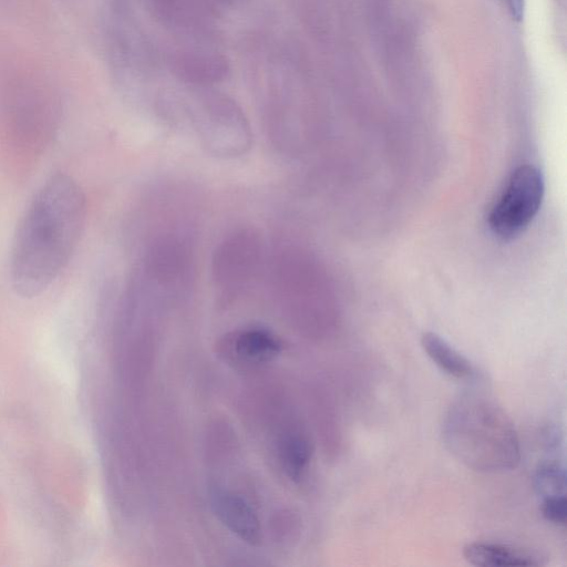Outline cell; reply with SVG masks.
<instances>
[{
	"label": "cell",
	"instance_id": "cell-1",
	"mask_svg": "<svg viewBox=\"0 0 567 567\" xmlns=\"http://www.w3.org/2000/svg\"><path fill=\"white\" fill-rule=\"evenodd\" d=\"M86 199L71 176L56 173L38 188L14 233L10 280L17 295L45 291L68 265L83 231Z\"/></svg>",
	"mask_w": 567,
	"mask_h": 567
},
{
	"label": "cell",
	"instance_id": "cell-2",
	"mask_svg": "<svg viewBox=\"0 0 567 567\" xmlns=\"http://www.w3.org/2000/svg\"><path fill=\"white\" fill-rule=\"evenodd\" d=\"M442 439L449 452L467 468L504 473L520 462V443L511 417L488 395L458 394L445 411Z\"/></svg>",
	"mask_w": 567,
	"mask_h": 567
},
{
	"label": "cell",
	"instance_id": "cell-3",
	"mask_svg": "<svg viewBox=\"0 0 567 567\" xmlns=\"http://www.w3.org/2000/svg\"><path fill=\"white\" fill-rule=\"evenodd\" d=\"M265 247L259 231L240 227L229 231L216 245L212 258L215 287L226 299H234L249 290L264 265Z\"/></svg>",
	"mask_w": 567,
	"mask_h": 567
},
{
	"label": "cell",
	"instance_id": "cell-4",
	"mask_svg": "<svg viewBox=\"0 0 567 567\" xmlns=\"http://www.w3.org/2000/svg\"><path fill=\"white\" fill-rule=\"evenodd\" d=\"M542 173L522 165L512 174L506 188L488 213V227L502 239L522 234L539 210L544 197Z\"/></svg>",
	"mask_w": 567,
	"mask_h": 567
},
{
	"label": "cell",
	"instance_id": "cell-5",
	"mask_svg": "<svg viewBox=\"0 0 567 567\" xmlns=\"http://www.w3.org/2000/svg\"><path fill=\"white\" fill-rule=\"evenodd\" d=\"M199 144L220 158H236L252 145V135L241 114L230 105L218 104L206 110L196 121Z\"/></svg>",
	"mask_w": 567,
	"mask_h": 567
},
{
	"label": "cell",
	"instance_id": "cell-6",
	"mask_svg": "<svg viewBox=\"0 0 567 567\" xmlns=\"http://www.w3.org/2000/svg\"><path fill=\"white\" fill-rule=\"evenodd\" d=\"M282 340L268 328L250 324L225 333L218 341L221 357L239 369H256L274 361L282 351Z\"/></svg>",
	"mask_w": 567,
	"mask_h": 567
},
{
	"label": "cell",
	"instance_id": "cell-7",
	"mask_svg": "<svg viewBox=\"0 0 567 567\" xmlns=\"http://www.w3.org/2000/svg\"><path fill=\"white\" fill-rule=\"evenodd\" d=\"M212 508L219 522L237 538L256 545L261 538V525L252 506L240 495L213 487Z\"/></svg>",
	"mask_w": 567,
	"mask_h": 567
},
{
	"label": "cell",
	"instance_id": "cell-8",
	"mask_svg": "<svg viewBox=\"0 0 567 567\" xmlns=\"http://www.w3.org/2000/svg\"><path fill=\"white\" fill-rule=\"evenodd\" d=\"M466 561L481 567L538 566L536 557L517 548L486 542L468 543L463 547Z\"/></svg>",
	"mask_w": 567,
	"mask_h": 567
},
{
	"label": "cell",
	"instance_id": "cell-9",
	"mask_svg": "<svg viewBox=\"0 0 567 567\" xmlns=\"http://www.w3.org/2000/svg\"><path fill=\"white\" fill-rule=\"evenodd\" d=\"M421 344L431 361L444 373L458 380H474L477 371L473 363L434 332H424Z\"/></svg>",
	"mask_w": 567,
	"mask_h": 567
},
{
	"label": "cell",
	"instance_id": "cell-10",
	"mask_svg": "<svg viewBox=\"0 0 567 567\" xmlns=\"http://www.w3.org/2000/svg\"><path fill=\"white\" fill-rule=\"evenodd\" d=\"M533 483L542 498L566 495L565 466L553 460L539 463L535 470Z\"/></svg>",
	"mask_w": 567,
	"mask_h": 567
},
{
	"label": "cell",
	"instance_id": "cell-11",
	"mask_svg": "<svg viewBox=\"0 0 567 567\" xmlns=\"http://www.w3.org/2000/svg\"><path fill=\"white\" fill-rule=\"evenodd\" d=\"M540 513L547 522L557 526H564L567 518L566 495L542 498Z\"/></svg>",
	"mask_w": 567,
	"mask_h": 567
},
{
	"label": "cell",
	"instance_id": "cell-12",
	"mask_svg": "<svg viewBox=\"0 0 567 567\" xmlns=\"http://www.w3.org/2000/svg\"><path fill=\"white\" fill-rule=\"evenodd\" d=\"M511 17L516 20L520 21L524 17L525 11V0H503Z\"/></svg>",
	"mask_w": 567,
	"mask_h": 567
}]
</instances>
